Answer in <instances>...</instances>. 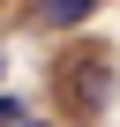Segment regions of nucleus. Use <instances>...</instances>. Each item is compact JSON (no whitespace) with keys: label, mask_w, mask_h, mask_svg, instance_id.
I'll list each match as a JSON object with an SVG mask.
<instances>
[{"label":"nucleus","mask_w":120,"mask_h":127,"mask_svg":"<svg viewBox=\"0 0 120 127\" xmlns=\"http://www.w3.org/2000/svg\"><path fill=\"white\" fill-rule=\"evenodd\" d=\"M98 15V0H38V23L45 30H75V23H90Z\"/></svg>","instance_id":"1"},{"label":"nucleus","mask_w":120,"mask_h":127,"mask_svg":"<svg viewBox=\"0 0 120 127\" xmlns=\"http://www.w3.org/2000/svg\"><path fill=\"white\" fill-rule=\"evenodd\" d=\"M30 112H23V97H0V127H23Z\"/></svg>","instance_id":"2"},{"label":"nucleus","mask_w":120,"mask_h":127,"mask_svg":"<svg viewBox=\"0 0 120 127\" xmlns=\"http://www.w3.org/2000/svg\"><path fill=\"white\" fill-rule=\"evenodd\" d=\"M23 127H53V120H23Z\"/></svg>","instance_id":"3"},{"label":"nucleus","mask_w":120,"mask_h":127,"mask_svg":"<svg viewBox=\"0 0 120 127\" xmlns=\"http://www.w3.org/2000/svg\"><path fill=\"white\" fill-rule=\"evenodd\" d=\"M0 67H8V60H0Z\"/></svg>","instance_id":"4"}]
</instances>
